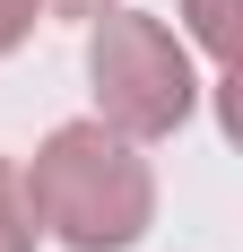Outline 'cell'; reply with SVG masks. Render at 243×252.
<instances>
[{
    "label": "cell",
    "mask_w": 243,
    "mask_h": 252,
    "mask_svg": "<svg viewBox=\"0 0 243 252\" xmlns=\"http://www.w3.org/2000/svg\"><path fill=\"white\" fill-rule=\"evenodd\" d=\"M87 96H96L104 130L156 148V139H174V130L200 113L209 78H200L191 44H182L165 18H148V9H104V18H87Z\"/></svg>",
    "instance_id": "cell-2"
},
{
    "label": "cell",
    "mask_w": 243,
    "mask_h": 252,
    "mask_svg": "<svg viewBox=\"0 0 243 252\" xmlns=\"http://www.w3.org/2000/svg\"><path fill=\"white\" fill-rule=\"evenodd\" d=\"M35 209H26V183H18V157H0V252H35Z\"/></svg>",
    "instance_id": "cell-4"
},
{
    "label": "cell",
    "mask_w": 243,
    "mask_h": 252,
    "mask_svg": "<svg viewBox=\"0 0 243 252\" xmlns=\"http://www.w3.org/2000/svg\"><path fill=\"white\" fill-rule=\"evenodd\" d=\"M26 209H35V235L61 252H130L156 226V165H148L139 139L104 130L96 113L78 122H52L35 139V157L18 165Z\"/></svg>",
    "instance_id": "cell-1"
},
{
    "label": "cell",
    "mask_w": 243,
    "mask_h": 252,
    "mask_svg": "<svg viewBox=\"0 0 243 252\" xmlns=\"http://www.w3.org/2000/svg\"><path fill=\"white\" fill-rule=\"evenodd\" d=\"M44 18H70V26H87V18H104V9H122V0H35Z\"/></svg>",
    "instance_id": "cell-6"
},
{
    "label": "cell",
    "mask_w": 243,
    "mask_h": 252,
    "mask_svg": "<svg viewBox=\"0 0 243 252\" xmlns=\"http://www.w3.org/2000/svg\"><path fill=\"white\" fill-rule=\"evenodd\" d=\"M174 35L191 44V61H200L209 87L235 78V0H182V9H174Z\"/></svg>",
    "instance_id": "cell-3"
},
{
    "label": "cell",
    "mask_w": 243,
    "mask_h": 252,
    "mask_svg": "<svg viewBox=\"0 0 243 252\" xmlns=\"http://www.w3.org/2000/svg\"><path fill=\"white\" fill-rule=\"evenodd\" d=\"M35 18H44L35 0H0V61H9V52H26V35H35Z\"/></svg>",
    "instance_id": "cell-5"
}]
</instances>
